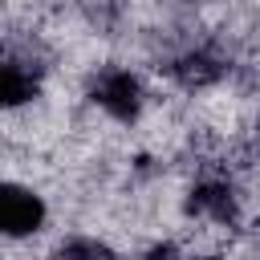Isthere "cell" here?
Here are the masks:
<instances>
[{"label": "cell", "instance_id": "obj_1", "mask_svg": "<svg viewBox=\"0 0 260 260\" xmlns=\"http://www.w3.org/2000/svg\"><path fill=\"white\" fill-rule=\"evenodd\" d=\"M89 98H93V106L106 110L114 122H134V118L142 114V102H146L142 81H138L130 69H122V65L98 69L93 81H89Z\"/></svg>", "mask_w": 260, "mask_h": 260}, {"label": "cell", "instance_id": "obj_2", "mask_svg": "<svg viewBox=\"0 0 260 260\" xmlns=\"http://www.w3.org/2000/svg\"><path fill=\"white\" fill-rule=\"evenodd\" d=\"M45 223V199L20 183H0V236H32Z\"/></svg>", "mask_w": 260, "mask_h": 260}, {"label": "cell", "instance_id": "obj_3", "mask_svg": "<svg viewBox=\"0 0 260 260\" xmlns=\"http://www.w3.org/2000/svg\"><path fill=\"white\" fill-rule=\"evenodd\" d=\"M187 211L207 219V223H215V228H228L240 215V199H236L228 179H199L191 187V195H187Z\"/></svg>", "mask_w": 260, "mask_h": 260}, {"label": "cell", "instance_id": "obj_4", "mask_svg": "<svg viewBox=\"0 0 260 260\" xmlns=\"http://www.w3.org/2000/svg\"><path fill=\"white\" fill-rule=\"evenodd\" d=\"M37 93H41V81H37V73L28 69V61L0 57V110L28 106Z\"/></svg>", "mask_w": 260, "mask_h": 260}, {"label": "cell", "instance_id": "obj_5", "mask_svg": "<svg viewBox=\"0 0 260 260\" xmlns=\"http://www.w3.org/2000/svg\"><path fill=\"white\" fill-rule=\"evenodd\" d=\"M223 57L215 53V49H207V45H199V49H187L183 57H175V65H171V73L183 81V85H191V89H203V85H211V81H219L223 77Z\"/></svg>", "mask_w": 260, "mask_h": 260}, {"label": "cell", "instance_id": "obj_6", "mask_svg": "<svg viewBox=\"0 0 260 260\" xmlns=\"http://www.w3.org/2000/svg\"><path fill=\"white\" fill-rule=\"evenodd\" d=\"M61 252H65V256H110V248H106L102 240H65Z\"/></svg>", "mask_w": 260, "mask_h": 260}, {"label": "cell", "instance_id": "obj_7", "mask_svg": "<svg viewBox=\"0 0 260 260\" xmlns=\"http://www.w3.org/2000/svg\"><path fill=\"white\" fill-rule=\"evenodd\" d=\"M256 142H260V122H256Z\"/></svg>", "mask_w": 260, "mask_h": 260}]
</instances>
